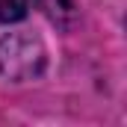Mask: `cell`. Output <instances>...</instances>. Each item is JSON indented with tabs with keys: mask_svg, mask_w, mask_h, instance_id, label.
<instances>
[{
	"mask_svg": "<svg viewBox=\"0 0 127 127\" xmlns=\"http://www.w3.org/2000/svg\"><path fill=\"white\" fill-rule=\"evenodd\" d=\"M47 68V47L30 30H15L0 38V77L9 83L38 80Z\"/></svg>",
	"mask_w": 127,
	"mask_h": 127,
	"instance_id": "cell-1",
	"label": "cell"
},
{
	"mask_svg": "<svg viewBox=\"0 0 127 127\" xmlns=\"http://www.w3.org/2000/svg\"><path fill=\"white\" fill-rule=\"evenodd\" d=\"M38 0H0V24H18L32 12Z\"/></svg>",
	"mask_w": 127,
	"mask_h": 127,
	"instance_id": "cell-2",
	"label": "cell"
}]
</instances>
